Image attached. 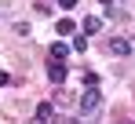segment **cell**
<instances>
[{
  "label": "cell",
  "instance_id": "1",
  "mask_svg": "<svg viewBox=\"0 0 135 124\" xmlns=\"http://www.w3.org/2000/svg\"><path fill=\"white\" fill-rule=\"evenodd\" d=\"M99 106H102V91H99V88H88V91L80 95V102H77V113H80V117H95Z\"/></svg>",
  "mask_w": 135,
  "mask_h": 124
},
{
  "label": "cell",
  "instance_id": "2",
  "mask_svg": "<svg viewBox=\"0 0 135 124\" xmlns=\"http://www.w3.org/2000/svg\"><path fill=\"white\" fill-rule=\"evenodd\" d=\"M106 51L117 55V59H128V55H132V40H128V37H110V40H106Z\"/></svg>",
  "mask_w": 135,
  "mask_h": 124
},
{
  "label": "cell",
  "instance_id": "3",
  "mask_svg": "<svg viewBox=\"0 0 135 124\" xmlns=\"http://www.w3.org/2000/svg\"><path fill=\"white\" fill-rule=\"evenodd\" d=\"M66 73H69L66 62H55V59L47 62V80H51V84H62V80H66Z\"/></svg>",
  "mask_w": 135,
  "mask_h": 124
},
{
  "label": "cell",
  "instance_id": "4",
  "mask_svg": "<svg viewBox=\"0 0 135 124\" xmlns=\"http://www.w3.org/2000/svg\"><path fill=\"white\" fill-rule=\"evenodd\" d=\"M77 102H80V99H77L73 91H66V88H59V91H55V106H77Z\"/></svg>",
  "mask_w": 135,
  "mask_h": 124
},
{
  "label": "cell",
  "instance_id": "5",
  "mask_svg": "<svg viewBox=\"0 0 135 124\" xmlns=\"http://www.w3.org/2000/svg\"><path fill=\"white\" fill-rule=\"evenodd\" d=\"M80 29H84V33H102V18H99V15H88V18L80 22Z\"/></svg>",
  "mask_w": 135,
  "mask_h": 124
},
{
  "label": "cell",
  "instance_id": "6",
  "mask_svg": "<svg viewBox=\"0 0 135 124\" xmlns=\"http://www.w3.org/2000/svg\"><path fill=\"white\" fill-rule=\"evenodd\" d=\"M55 33H62V37H73V33H77V22H73V18L55 22Z\"/></svg>",
  "mask_w": 135,
  "mask_h": 124
},
{
  "label": "cell",
  "instance_id": "7",
  "mask_svg": "<svg viewBox=\"0 0 135 124\" xmlns=\"http://www.w3.org/2000/svg\"><path fill=\"white\" fill-rule=\"evenodd\" d=\"M37 117H40V121H51V117H55V102H37Z\"/></svg>",
  "mask_w": 135,
  "mask_h": 124
},
{
  "label": "cell",
  "instance_id": "8",
  "mask_svg": "<svg viewBox=\"0 0 135 124\" xmlns=\"http://www.w3.org/2000/svg\"><path fill=\"white\" fill-rule=\"evenodd\" d=\"M66 55H69V47H66V44H51V59H55V62H62Z\"/></svg>",
  "mask_w": 135,
  "mask_h": 124
},
{
  "label": "cell",
  "instance_id": "9",
  "mask_svg": "<svg viewBox=\"0 0 135 124\" xmlns=\"http://www.w3.org/2000/svg\"><path fill=\"white\" fill-rule=\"evenodd\" d=\"M106 15H110V18H128V11H124V7H117V4H110V7H106Z\"/></svg>",
  "mask_w": 135,
  "mask_h": 124
},
{
  "label": "cell",
  "instance_id": "10",
  "mask_svg": "<svg viewBox=\"0 0 135 124\" xmlns=\"http://www.w3.org/2000/svg\"><path fill=\"white\" fill-rule=\"evenodd\" d=\"M11 33H15V37H29V22H15Z\"/></svg>",
  "mask_w": 135,
  "mask_h": 124
},
{
  "label": "cell",
  "instance_id": "11",
  "mask_svg": "<svg viewBox=\"0 0 135 124\" xmlns=\"http://www.w3.org/2000/svg\"><path fill=\"white\" fill-rule=\"evenodd\" d=\"M73 51H77V55H84V51H88V40H84V37H77V33H73Z\"/></svg>",
  "mask_w": 135,
  "mask_h": 124
},
{
  "label": "cell",
  "instance_id": "12",
  "mask_svg": "<svg viewBox=\"0 0 135 124\" xmlns=\"http://www.w3.org/2000/svg\"><path fill=\"white\" fill-rule=\"evenodd\" d=\"M33 11H37V15H51V0H40V4H33Z\"/></svg>",
  "mask_w": 135,
  "mask_h": 124
},
{
  "label": "cell",
  "instance_id": "13",
  "mask_svg": "<svg viewBox=\"0 0 135 124\" xmlns=\"http://www.w3.org/2000/svg\"><path fill=\"white\" fill-rule=\"evenodd\" d=\"M84 88H99V73H84Z\"/></svg>",
  "mask_w": 135,
  "mask_h": 124
},
{
  "label": "cell",
  "instance_id": "14",
  "mask_svg": "<svg viewBox=\"0 0 135 124\" xmlns=\"http://www.w3.org/2000/svg\"><path fill=\"white\" fill-rule=\"evenodd\" d=\"M59 7H62V11H73V7H77V0H59Z\"/></svg>",
  "mask_w": 135,
  "mask_h": 124
},
{
  "label": "cell",
  "instance_id": "15",
  "mask_svg": "<svg viewBox=\"0 0 135 124\" xmlns=\"http://www.w3.org/2000/svg\"><path fill=\"white\" fill-rule=\"evenodd\" d=\"M7 84H11V73H4V69H0V88H7Z\"/></svg>",
  "mask_w": 135,
  "mask_h": 124
},
{
  "label": "cell",
  "instance_id": "16",
  "mask_svg": "<svg viewBox=\"0 0 135 124\" xmlns=\"http://www.w3.org/2000/svg\"><path fill=\"white\" fill-rule=\"evenodd\" d=\"M29 124H51V121H40V117H33V121H29Z\"/></svg>",
  "mask_w": 135,
  "mask_h": 124
},
{
  "label": "cell",
  "instance_id": "17",
  "mask_svg": "<svg viewBox=\"0 0 135 124\" xmlns=\"http://www.w3.org/2000/svg\"><path fill=\"white\" fill-rule=\"evenodd\" d=\"M99 4H102V7H110V4H113V0H99Z\"/></svg>",
  "mask_w": 135,
  "mask_h": 124
},
{
  "label": "cell",
  "instance_id": "18",
  "mask_svg": "<svg viewBox=\"0 0 135 124\" xmlns=\"http://www.w3.org/2000/svg\"><path fill=\"white\" fill-rule=\"evenodd\" d=\"M117 124H135V121H117Z\"/></svg>",
  "mask_w": 135,
  "mask_h": 124
}]
</instances>
